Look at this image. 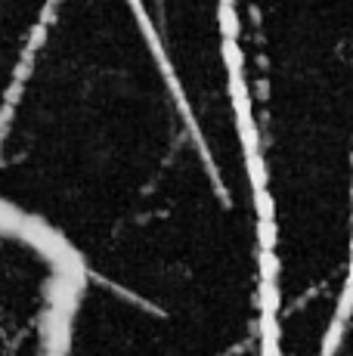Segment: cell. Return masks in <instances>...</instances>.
I'll return each instance as SVG.
<instances>
[{
	"label": "cell",
	"mask_w": 353,
	"mask_h": 356,
	"mask_svg": "<svg viewBox=\"0 0 353 356\" xmlns=\"http://www.w3.org/2000/svg\"><path fill=\"white\" fill-rule=\"evenodd\" d=\"M263 214L285 177L353 202V0H223Z\"/></svg>",
	"instance_id": "obj_1"
}]
</instances>
